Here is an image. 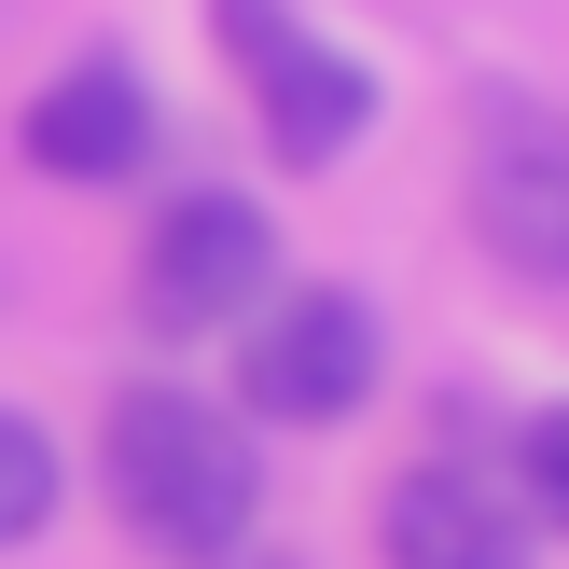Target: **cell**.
Masks as SVG:
<instances>
[{"mask_svg":"<svg viewBox=\"0 0 569 569\" xmlns=\"http://www.w3.org/2000/svg\"><path fill=\"white\" fill-rule=\"evenodd\" d=\"M472 222H487L500 264L569 278V126H500L472 167Z\"/></svg>","mask_w":569,"mask_h":569,"instance_id":"6","label":"cell"},{"mask_svg":"<svg viewBox=\"0 0 569 569\" xmlns=\"http://www.w3.org/2000/svg\"><path fill=\"white\" fill-rule=\"evenodd\" d=\"M515 487H528V515H556V528H569V403L515 431Z\"/></svg>","mask_w":569,"mask_h":569,"instance_id":"9","label":"cell"},{"mask_svg":"<svg viewBox=\"0 0 569 569\" xmlns=\"http://www.w3.org/2000/svg\"><path fill=\"white\" fill-rule=\"evenodd\" d=\"M42 515H56V445L28 431L14 403H0V542H28Z\"/></svg>","mask_w":569,"mask_h":569,"instance_id":"8","label":"cell"},{"mask_svg":"<svg viewBox=\"0 0 569 569\" xmlns=\"http://www.w3.org/2000/svg\"><path fill=\"white\" fill-rule=\"evenodd\" d=\"M250 569H292V556H250Z\"/></svg>","mask_w":569,"mask_h":569,"instance_id":"10","label":"cell"},{"mask_svg":"<svg viewBox=\"0 0 569 569\" xmlns=\"http://www.w3.org/2000/svg\"><path fill=\"white\" fill-rule=\"evenodd\" d=\"M28 167L42 181H126V167H153V98H139L126 56H70L28 98Z\"/></svg>","mask_w":569,"mask_h":569,"instance_id":"5","label":"cell"},{"mask_svg":"<svg viewBox=\"0 0 569 569\" xmlns=\"http://www.w3.org/2000/svg\"><path fill=\"white\" fill-rule=\"evenodd\" d=\"M209 14H222V56H237V83H250V111H264L278 167H333L361 126H376L361 56H333L292 0H209Z\"/></svg>","mask_w":569,"mask_h":569,"instance_id":"2","label":"cell"},{"mask_svg":"<svg viewBox=\"0 0 569 569\" xmlns=\"http://www.w3.org/2000/svg\"><path fill=\"white\" fill-rule=\"evenodd\" d=\"M278 292V237L250 194H181V209L139 237V320L153 333H222Z\"/></svg>","mask_w":569,"mask_h":569,"instance_id":"4","label":"cell"},{"mask_svg":"<svg viewBox=\"0 0 569 569\" xmlns=\"http://www.w3.org/2000/svg\"><path fill=\"white\" fill-rule=\"evenodd\" d=\"M250 417H292V431H333V417L376 389V306L333 292V278H292V292L250 306V361H237Z\"/></svg>","mask_w":569,"mask_h":569,"instance_id":"3","label":"cell"},{"mask_svg":"<svg viewBox=\"0 0 569 569\" xmlns=\"http://www.w3.org/2000/svg\"><path fill=\"white\" fill-rule=\"evenodd\" d=\"M111 500H126L139 542L222 556L250 528V500H264V472H250V431L222 403H194V389H126V403H111Z\"/></svg>","mask_w":569,"mask_h":569,"instance_id":"1","label":"cell"},{"mask_svg":"<svg viewBox=\"0 0 569 569\" xmlns=\"http://www.w3.org/2000/svg\"><path fill=\"white\" fill-rule=\"evenodd\" d=\"M376 528H389V569H528L500 487H459V472H403Z\"/></svg>","mask_w":569,"mask_h":569,"instance_id":"7","label":"cell"}]
</instances>
